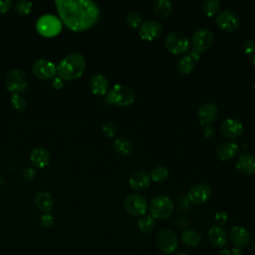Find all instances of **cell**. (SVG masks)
I'll return each instance as SVG.
<instances>
[{
	"label": "cell",
	"instance_id": "obj_35",
	"mask_svg": "<svg viewBox=\"0 0 255 255\" xmlns=\"http://www.w3.org/2000/svg\"><path fill=\"white\" fill-rule=\"evenodd\" d=\"M244 53L249 56V57H254L255 56V41L252 39H247L244 41L242 45Z\"/></svg>",
	"mask_w": 255,
	"mask_h": 255
},
{
	"label": "cell",
	"instance_id": "obj_10",
	"mask_svg": "<svg viewBox=\"0 0 255 255\" xmlns=\"http://www.w3.org/2000/svg\"><path fill=\"white\" fill-rule=\"evenodd\" d=\"M124 206L132 216H143L147 210L146 199L137 193L128 194L124 201Z\"/></svg>",
	"mask_w": 255,
	"mask_h": 255
},
{
	"label": "cell",
	"instance_id": "obj_4",
	"mask_svg": "<svg viewBox=\"0 0 255 255\" xmlns=\"http://www.w3.org/2000/svg\"><path fill=\"white\" fill-rule=\"evenodd\" d=\"M174 209L172 199L164 194L154 196L149 204L150 216L154 219H166L168 218Z\"/></svg>",
	"mask_w": 255,
	"mask_h": 255
},
{
	"label": "cell",
	"instance_id": "obj_6",
	"mask_svg": "<svg viewBox=\"0 0 255 255\" xmlns=\"http://www.w3.org/2000/svg\"><path fill=\"white\" fill-rule=\"evenodd\" d=\"M5 86L12 95H19L28 88V81L25 73L19 69L9 71L5 78Z\"/></svg>",
	"mask_w": 255,
	"mask_h": 255
},
{
	"label": "cell",
	"instance_id": "obj_43",
	"mask_svg": "<svg viewBox=\"0 0 255 255\" xmlns=\"http://www.w3.org/2000/svg\"><path fill=\"white\" fill-rule=\"evenodd\" d=\"M202 133L205 137H211L214 135L215 133V129L212 126L208 125V126H204L203 127V129H202Z\"/></svg>",
	"mask_w": 255,
	"mask_h": 255
},
{
	"label": "cell",
	"instance_id": "obj_33",
	"mask_svg": "<svg viewBox=\"0 0 255 255\" xmlns=\"http://www.w3.org/2000/svg\"><path fill=\"white\" fill-rule=\"evenodd\" d=\"M11 105L17 112H22L27 108V101L20 95H13L11 97Z\"/></svg>",
	"mask_w": 255,
	"mask_h": 255
},
{
	"label": "cell",
	"instance_id": "obj_48",
	"mask_svg": "<svg viewBox=\"0 0 255 255\" xmlns=\"http://www.w3.org/2000/svg\"><path fill=\"white\" fill-rule=\"evenodd\" d=\"M251 249H252V250L255 252V240L251 242Z\"/></svg>",
	"mask_w": 255,
	"mask_h": 255
},
{
	"label": "cell",
	"instance_id": "obj_45",
	"mask_svg": "<svg viewBox=\"0 0 255 255\" xmlns=\"http://www.w3.org/2000/svg\"><path fill=\"white\" fill-rule=\"evenodd\" d=\"M230 254L231 255H243V251H242V248H239V247H232L230 249Z\"/></svg>",
	"mask_w": 255,
	"mask_h": 255
},
{
	"label": "cell",
	"instance_id": "obj_25",
	"mask_svg": "<svg viewBox=\"0 0 255 255\" xmlns=\"http://www.w3.org/2000/svg\"><path fill=\"white\" fill-rule=\"evenodd\" d=\"M36 206L45 213H50L54 207V198L47 191H40L35 196Z\"/></svg>",
	"mask_w": 255,
	"mask_h": 255
},
{
	"label": "cell",
	"instance_id": "obj_22",
	"mask_svg": "<svg viewBox=\"0 0 255 255\" xmlns=\"http://www.w3.org/2000/svg\"><path fill=\"white\" fill-rule=\"evenodd\" d=\"M199 58H200L199 54L194 52L193 50H191L189 52V54L182 56L179 59V61L177 62L178 71L183 75H187V74L191 73L195 67L196 62L199 60Z\"/></svg>",
	"mask_w": 255,
	"mask_h": 255
},
{
	"label": "cell",
	"instance_id": "obj_11",
	"mask_svg": "<svg viewBox=\"0 0 255 255\" xmlns=\"http://www.w3.org/2000/svg\"><path fill=\"white\" fill-rule=\"evenodd\" d=\"M215 21L221 30L228 33H232L238 30L240 24L238 16L230 10L221 11L219 14H217Z\"/></svg>",
	"mask_w": 255,
	"mask_h": 255
},
{
	"label": "cell",
	"instance_id": "obj_7",
	"mask_svg": "<svg viewBox=\"0 0 255 255\" xmlns=\"http://www.w3.org/2000/svg\"><path fill=\"white\" fill-rule=\"evenodd\" d=\"M155 243L160 253L170 254L178 247V237L172 230L162 229L156 234Z\"/></svg>",
	"mask_w": 255,
	"mask_h": 255
},
{
	"label": "cell",
	"instance_id": "obj_23",
	"mask_svg": "<svg viewBox=\"0 0 255 255\" xmlns=\"http://www.w3.org/2000/svg\"><path fill=\"white\" fill-rule=\"evenodd\" d=\"M149 181H150L149 174L143 170H138L133 172L128 179L129 186L133 190H142L146 188L149 185Z\"/></svg>",
	"mask_w": 255,
	"mask_h": 255
},
{
	"label": "cell",
	"instance_id": "obj_49",
	"mask_svg": "<svg viewBox=\"0 0 255 255\" xmlns=\"http://www.w3.org/2000/svg\"><path fill=\"white\" fill-rule=\"evenodd\" d=\"M252 64H253V67L255 69V56L252 58Z\"/></svg>",
	"mask_w": 255,
	"mask_h": 255
},
{
	"label": "cell",
	"instance_id": "obj_3",
	"mask_svg": "<svg viewBox=\"0 0 255 255\" xmlns=\"http://www.w3.org/2000/svg\"><path fill=\"white\" fill-rule=\"evenodd\" d=\"M134 92L131 88L125 85H115L106 94V102L118 107H127L133 103Z\"/></svg>",
	"mask_w": 255,
	"mask_h": 255
},
{
	"label": "cell",
	"instance_id": "obj_26",
	"mask_svg": "<svg viewBox=\"0 0 255 255\" xmlns=\"http://www.w3.org/2000/svg\"><path fill=\"white\" fill-rule=\"evenodd\" d=\"M153 13L159 18H167L172 12V3L169 0H155L152 2Z\"/></svg>",
	"mask_w": 255,
	"mask_h": 255
},
{
	"label": "cell",
	"instance_id": "obj_1",
	"mask_svg": "<svg viewBox=\"0 0 255 255\" xmlns=\"http://www.w3.org/2000/svg\"><path fill=\"white\" fill-rule=\"evenodd\" d=\"M61 20L75 32L93 27L100 17L98 5L91 0H56Z\"/></svg>",
	"mask_w": 255,
	"mask_h": 255
},
{
	"label": "cell",
	"instance_id": "obj_30",
	"mask_svg": "<svg viewBox=\"0 0 255 255\" xmlns=\"http://www.w3.org/2000/svg\"><path fill=\"white\" fill-rule=\"evenodd\" d=\"M220 8V2L218 0H205L202 2L203 12L208 16H215Z\"/></svg>",
	"mask_w": 255,
	"mask_h": 255
},
{
	"label": "cell",
	"instance_id": "obj_42",
	"mask_svg": "<svg viewBox=\"0 0 255 255\" xmlns=\"http://www.w3.org/2000/svg\"><path fill=\"white\" fill-rule=\"evenodd\" d=\"M176 224H177V227H178V228L183 229V230L188 229V226H189V222H188L187 218H185L184 216H179V217L176 219Z\"/></svg>",
	"mask_w": 255,
	"mask_h": 255
},
{
	"label": "cell",
	"instance_id": "obj_47",
	"mask_svg": "<svg viewBox=\"0 0 255 255\" xmlns=\"http://www.w3.org/2000/svg\"><path fill=\"white\" fill-rule=\"evenodd\" d=\"M173 255H189L188 253H186V252H182V251H180V252H176V253H174Z\"/></svg>",
	"mask_w": 255,
	"mask_h": 255
},
{
	"label": "cell",
	"instance_id": "obj_13",
	"mask_svg": "<svg viewBox=\"0 0 255 255\" xmlns=\"http://www.w3.org/2000/svg\"><path fill=\"white\" fill-rule=\"evenodd\" d=\"M162 33V26L158 21L149 19L141 23L138 29V35L142 40L153 41Z\"/></svg>",
	"mask_w": 255,
	"mask_h": 255
},
{
	"label": "cell",
	"instance_id": "obj_20",
	"mask_svg": "<svg viewBox=\"0 0 255 255\" xmlns=\"http://www.w3.org/2000/svg\"><path fill=\"white\" fill-rule=\"evenodd\" d=\"M208 238L213 246L221 248L227 243L228 235L226 230L222 226L216 224L211 226L208 230Z\"/></svg>",
	"mask_w": 255,
	"mask_h": 255
},
{
	"label": "cell",
	"instance_id": "obj_2",
	"mask_svg": "<svg viewBox=\"0 0 255 255\" xmlns=\"http://www.w3.org/2000/svg\"><path fill=\"white\" fill-rule=\"evenodd\" d=\"M86 69V59L82 54L72 53L63 58L56 67L58 77L62 80L73 81L80 78Z\"/></svg>",
	"mask_w": 255,
	"mask_h": 255
},
{
	"label": "cell",
	"instance_id": "obj_12",
	"mask_svg": "<svg viewBox=\"0 0 255 255\" xmlns=\"http://www.w3.org/2000/svg\"><path fill=\"white\" fill-rule=\"evenodd\" d=\"M211 194L212 190L208 184L198 183L189 188L187 197L191 203L199 205L206 202L211 197Z\"/></svg>",
	"mask_w": 255,
	"mask_h": 255
},
{
	"label": "cell",
	"instance_id": "obj_28",
	"mask_svg": "<svg viewBox=\"0 0 255 255\" xmlns=\"http://www.w3.org/2000/svg\"><path fill=\"white\" fill-rule=\"evenodd\" d=\"M113 147L114 149L122 154V155H127V154H129L132 150V144L131 142L127 139V138H124V137H117L115 140H114V143H113Z\"/></svg>",
	"mask_w": 255,
	"mask_h": 255
},
{
	"label": "cell",
	"instance_id": "obj_44",
	"mask_svg": "<svg viewBox=\"0 0 255 255\" xmlns=\"http://www.w3.org/2000/svg\"><path fill=\"white\" fill-rule=\"evenodd\" d=\"M52 86H53V88H54V89H56V90H60V89H62V88H63V86H64V82H63V80H62L61 78L56 77V78H54V79H53V81H52Z\"/></svg>",
	"mask_w": 255,
	"mask_h": 255
},
{
	"label": "cell",
	"instance_id": "obj_38",
	"mask_svg": "<svg viewBox=\"0 0 255 255\" xmlns=\"http://www.w3.org/2000/svg\"><path fill=\"white\" fill-rule=\"evenodd\" d=\"M191 202L189 201L187 195H180L178 197V210L181 212H185L190 208Z\"/></svg>",
	"mask_w": 255,
	"mask_h": 255
},
{
	"label": "cell",
	"instance_id": "obj_16",
	"mask_svg": "<svg viewBox=\"0 0 255 255\" xmlns=\"http://www.w3.org/2000/svg\"><path fill=\"white\" fill-rule=\"evenodd\" d=\"M228 235L232 243L239 248L246 247L251 241V234L248 229L240 225H235L231 227Z\"/></svg>",
	"mask_w": 255,
	"mask_h": 255
},
{
	"label": "cell",
	"instance_id": "obj_14",
	"mask_svg": "<svg viewBox=\"0 0 255 255\" xmlns=\"http://www.w3.org/2000/svg\"><path fill=\"white\" fill-rule=\"evenodd\" d=\"M33 73L37 78L41 80H50L54 78V76L57 73L56 66L53 62L49 60L40 59L34 63Z\"/></svg>",
	"mask_w": 255,
	"mask_h": 255
},
{
	"label": "cell",
	"instance_id": "obj_29",
	"mask_svg": "<svg viewBox=\"0 0 255 255\" xmlns=\"http://www.w3.org/2000/svg\"><path fill=\"white\" fill-rule=\"evenodd\" d=\"M154 226H155L154 218L150 215L141 216L137 222V228L143 234L150 233L154 229Z\"/></svg>",
	"mask_w": 255,
	"mask_h": 255
},
{
	"label": "cell",
	"instance_id": "obj_31",
	"mask_svg": "<svg viewBox=\"0 0 255 255\" xmlns=\"http://www.w3.org/2000/svg\"><path fill=\"white\" fill-rule=\"evenodd\" d=\"M149 176L155 182H163L168 177V170L165 166L158 165L152 168Z\"/></svg>",
	"mask_w": 255,
	"mask_h": 255
},
{
	"label": "cell",
	"instance_id": "obj_34",
	"mask_svg": "<svg viewBox=\"0 0 255 255\" xmlns=\"http://www.w3.org/2000/svg\"><path fill=\"white\" fill-rule=\"evenodd\" d=\"M126 20H127L128 25L132 28H136L141 25V16L139 13H137L135 11H131V12L128 13Z\"/></svg>",
	"mask_w": 255,
	"mask_h": 255
},
{
	"label": "cell",
	"instance_id": "obj_18",
	"mask_svg": "<svg viewBox=\"0 0 255 255\" xmlns=\"http://www.w3.org/2000/svg\"><path fill=\"white\" fill-rule=\"evenodd\" d=\"M31 163L38 168L46 167L50 162V152L44 146L35 147L30 153Z\"/></svg>",
	"mask_w": 255,
	"mask_h": 255
},
{
	"label": "cell",
	"instance_id": "obj_36",
	"mask_svg": "<svg viewBox=\"0 0 255 255\" xmlns=\"http://www.w3.org/2000/svg\"><path fill=\"white\" fill-rule=\"evenodd\" d=\"M103 132L108 137H114L117 133V127L113 122H107L103 126Z\"/></svg>",
	"mask_w": 255,
	"mask_h": 255
},
{
	"label": "cell",
	"instance_id": "obj_50",
	"mask_svg": "<svg viewBox=\"0 0 255 255\" xmlns=\"http://www.w3.org/2000/svg\"><path fill=\"white\" fill-rule=\"evenodd\" d=\"M156 255H165V254H163V253H157Z\"/></svg>",
	"mask_w": 255,
	"mask_h": 255
},
{
	"label": "cell",
	"instance_id": "obj_37",
	"mask_svg": "<svg viewBox=\"0 0 255 255\" xmlns=\"http://www.w3.org/2000/svg\"><path fill=\"white\" fill-rule=\"evenodd\" d=\"M55 222V218L52 214L50 213H44L41 215L40 217V224L44 227V228H50L54 225Z\"/></svg>",
	"mask_w": 255,
	"mask_h": 255
},
{
	"label": "cell",
	"instance_id": "obj_17",
	"mask_svg": "<svg viewBox=\"0 0 255 255\" xmlns=\"http://www.w3.org/2000/svg\"><path fill=\"white\" fill-rule=\"evenodd\" d=\"M91 92L96 96H104L108 93L109 82L108 79L102 74H94L89 81Z\"/></svg>",
	"mask_w": 255,
	"mask_h": 255
},
{
	"label": "cell",
	"instance_id": "obj_8",
	"mask_svg": "<svg viewBox=\"0 0 255 255\" xmlns=\"http://www.w3.org/2000/svg\"><path fill=\"white\" fill-rule=\"evenodd\" d=\"M39 34L45 37H54L58 35L62 30L61 21L54 15L48 14L40 17L36 24Z\"/></svg>",
	"mask_w": 255,
	"mask_h": 255
},
{
	"label": "cell",
	"instance_id": "obj_27",
	"mask_svg": "<svg viewBox=\"0 0 255 255\" xmlns=\"http://www.w3.org/2000/svg\"><path fill=\"white\" fill-rule=\"evenodd\" d=\"M201 235L191 229H186L183 230V232L181 233V241L188 247L194 248L200 245L201 243Z\"/></svg>",
	"mask_w": 255,
	"mask_h": 255
},
{
	"label": "cell",
	"instance_id": "obj_41",
	"mask_svg": "<svg viewBox=\"0 0 255 255\" xmlns=\"http://www.w3.org/2000/svg\"><path fill=\"white\" fill-rule=\"evenodd\" d=\"M13 6V2L11 0H2L0 1V14L6 13Z\"/></svg>",
	"mask_w": 255,
	"mask_h": 255
},
{
	"label": "cell",
	"instance_id": "obj_15",
	"mask_svg": "<svg viewBox=\"0 0 255 255\" xmlns=\"http://www.w3.org/2000/svg\"><path fill=\"white\" fill-rule=\"evenodd\" d=\"M220 132L229 139L238 138L243 132V125L235 119H227L220 126Z\"/></svg>",
	"mask_w": 255,
	"mask_h": 255
},
{
	"label": "cell",
	"instance_id": "obj_24",
	"mask_svg": "<svg viewBox=\"0 0 255 255\" xmlns=\"http://www.w3.org/2000/svg\"><path fill=\"white\" fill-rule=\"evenodd\" d=\"M238 145L233 141H225L222 142L217 146L216 153L219 159L225 161V160H231L235 157V155L238 152Z\"/></svg>",
	"mask_w": 255,
	"mask_h": 255
},
{
	"label": "cell",
	"instance_id": "obj_5",
	"mask_svg": "<svg viewBox=\"0 0 255 255\" xmlns=\"http://www.w3.org/2000/svg\"><path fill=\"white\" fill-rule=\"evenodd\" d=\"M166 50L173 55H182L189 48V40L187 36L179 31H173L166 35L164 39Z\"/></svg>",
	"mask_w": 255,
	"mask_h": 255
},
{
	"label": "cell",
	"instance_id": "obj_32",
	"mask_svg": "<svg viewBox=\"0 0 255 255\" xmlns=\"http://www.w3.org/2000/svg\"><path fill=\"white\" fill-rule=\"evenodd\" d=\"M33 7V3L26 0H19L14 4L15 11L22 16H26L31 13Z\"/></svg>",
	"mask_w": 255,
	"mask_h": 255
},
{
	"label": "cell",
	"instance_id": "obj_9",
	"mask_svg": "<svg viewBox=\"0 0 255 255\" xmlns=\"http://www.w3.org/2000/svg\"><path fill=\"white\" fill-rule=\"evenodd\" d=\"M214 40L213 33L207 28H201L194 32L191 38L192 50L198 54L207 51Z\"/></svg>",
	"mask_w": 255,
	"mask_h": 255
},
{
	"label": "cell",
	"instance_id": "obj_46",
	"mask_svg": "<svg viewBox=\"0 0 255 255\" xmlns=\"http://www.w3.org/2000/svg\"><path fill=\"white\" fill-rule=\"evenodd\" d=\"M217 255H231V254H230V249L223 248V249H221V250L217 253Z\"/></svg>",
	"mask_w": 255,
	"mask_h": 255
},
{
	"label": "cell",
	"instance_id": "obj_21",
	"mask_svg": "<svg viewBox=\"0 0 255 255\" xmlns=\"http://www.w3.org/2000/svg\"><path fill=\"white\" fill-rule=\"evenodd\" d=\"M236 167L245 175L255 174V156L248 152L242 153L237 159Z\"/></svg>",
	"mask_w": 255,
	"mask_h": 255
},
{
	"label": "cell",
	"instance_id": "obj_40",
	"mask_svg": "<svg viewBox=\"0 0 255 255\" xmlns=\"http://www.w3.org/2000/svg\"><path fill=\"white\" fill-rule=\"evenodd\" d=\"M214 218H215V221H216L217 225L222 226V225L227 223V221H228V214H227V212L222 211V210L221 211H217L215 213Z\"/></svg>",
	"mask_w": 255,
	"mask_h": 255
},
{
	"label": "cell",
	"instance_id": "obj_39",
	"mask_svg": "<svg viewBox=\"0 0 255 255\" xmlns=\"http://www.w3.org/2000/svg\"><path fill=\"white\" fill-rule=\"evenodd\" d=\"M36 174H37L36 169H35V168H32V167H26V168L23 170V173H22L23 179H24L25 181H27V182H30V181L34 180L35 177H36Z\"/></svg>",
	"mask_w": 255,
	"mask_h": 255
},
{
	"label": "cell",
	"instance_id": "obj_19",
	"mask_svg": "<svg viewBox=\"0 0 255 255\" xmlns=\"http://www.w3.org/2000/svg\"><path fill=\"white\" fill-rule=\"evenodd\" d=\"M218 110L213 103L203 104L198 110V117L202 126L211 125L217 118Z\"/></svg>",
	"mask_w": 255,
	"mask_h": 255
}]
</instances>
